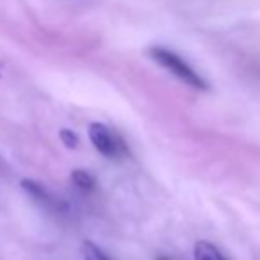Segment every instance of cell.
<instances>
[{
  "instance_id": "obj_1",
  "label": "cell",
  "mask_w": 260,
  "mask_h": 260,
  "mask_svg": "<svg viewBox=\"0 0 260 260\" xmlns=\"http://www.w3.org/2000/svg\"><path fill=\"white\" fill-rule=\"evenodd\" d=\"M149 55H151L152 60L157 62L161 68L168 69L175 78L184 82L186 85L193 87V89H199V90L209 89L206 80H204L195 69L189 68V66L182 60V57H179V55L174 53L172 50L163 48V46H152V48H149Z\"/></svg>"
},
{
  "instance_id": "obj_2",
  "label": "cell",
  "mask_w": 260,
  "mask_h": 260,
  "mask_svg": "<svg viewBox=\"0 0 260 260\" xmlns=\"http://www.w3.org/2000/svg\"><path fill=\"white\" fill-rule=\"evenodd\" d=\"M89 138L92 145L106 157H117L120 152V144L117 137L101 122H92L89 126Z\"/></svg>"
},
{
  "instance_id": "obj_3",
  "label": "cell",
  "mask_w": 260,
  "mask_h": 260,
  "mask_svg": "<svg viewBox=\"0 0 260 260\" xmlns=\"http://www.w3.org/2000/svg\"><path fill=\"white\" fill-rule=\"evenodd\" d=\"M193 258L195 260H226L225 255L219 251L216 244L209 241H199L193 248Z\"/></svg>"
},
{
  "instance_id": "obj_4",
  "label": "cell",
  "mask_w": 260,
  "mask_h": 260,
  "mask_svg": "<svg viewBox=\"0 0 260 260\" xmlns=\"http://www.w3.org/2000/svg\"><path fill=\"white\" fill-rule=\"evenodd\" d=\"M21 188H23L30 197H34L36 200H39L41 204H46V206H53V204L57 202V200H55L53 197H52V193H50L46 188H43V186L39 184V182H36V181L25 179V181H21Z\"/></svg>"
},
{
  "instance_id": "obj_5",
  "label": "cell",
  "mask_w": 260,
  "mask_h": 260,
  "mask_svg": "<svg viewBox=\"0 0 260 260\" xmlns=\"http://www.w3.org/2000/svg\"><path fill=\"white\" fill-rule=\"evenodd\" d=\"M71 179L80 189H83V191H90V189H94V186H96L94 175L89 174L87 170H75L71 174Z\"/></svg>"
},
{
  "instance_id": "obj_6",
  "label": "cell",
  "mask_w": 260,
  "mask_h": 260,
  "mask_svg": "<svg viewBox=\"0 0 260 260\" xmlns=\"http://www.w3.org/2000/svg\"><path fill=\"white\" fill-rule=\"evenodd\" d=\"M82 255H83V260H110L108 255H106L100 246L90 243V241H85V243L82 244Z\"/></svg>"
},
{
  "instance_id": "obj_7",
  "label": "cell",
  "mask_w": 260,
  "mask_h": 260,
  "mask_svg": "<svg viewBox=\"0 0 260 260\" xmlns=\"http://www.w3.org/2000/svg\"><path fill=\"white\" fill-rule=\"evenodd\" d=\"M60 140H62V144L66 145L68 149H76L78 147V135L75 133V131H71V129H60Z\"/></svg>"
}]
</instances>
